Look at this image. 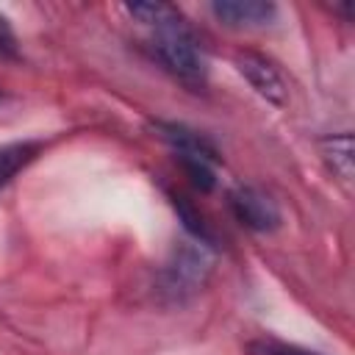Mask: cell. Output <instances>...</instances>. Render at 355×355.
Listing matches in <instances>:
<instances>
[{
	"label": "cell",
	"instance_id": "cell-1",
	"mask_svg": "<svg viewBox=\"0 0 355 355\" xmlns=\"http://www.w3.org/2000/svg\"><path fill=\"white\" fill-rule=\"evenodd\" d=\"M153 50L166 64V69L175 72L183 83L200 86L205 80V58L194 42V36L180 25V19L155 28Z\"/></svg>",
	"mask_w": 355,
	"mask_h": 355
},
{
	"label": "cell",
	"instance_id": "cell-2",
	"mask_svg": "<svg viewBox=\"0 0 355 355\" xmlns=\"http://www.w3.org/2000/svg\"><path fill=\"white\" fill-rule=\"evenodd\" d=\"M227 200H230V208H233L236 219L241 225H247L250 230L269 233L280 222V211H277L275 200L269 194H263L261 189H255V186H236Z\"/></svg>",
	"mask_w": 355,
	"mask_h": 355
},
{
	"label": "cell",
	"instance_id": "cell-3",
	"mask_svg": "<svg viewBox=\"0 0 355 355\" xmlns=\"http://www.w3.org/2000/svg\"><path fill=\"white\" fill-rule=\"evenodd\" d=\"M205 275H208L205 252L197 247H180L175 252V258L169 261V266L164 269V283H166V291L180 297V294L197 291L202 286Z\"/></svg>",
	"mask_w": 355,
	"mask_h": 355
},
{
	"label": "cell",
	"instance_id": "cell-4",
	"mask_svg": "<svg viewBox=\"0 0 355 355\" xmlns=\"http://www.w3.org/2000/svg\"><path fill=\"white\" fill-rule=\"evenodd\" d=\"M236 67L261 97H266L275 105L286 103V94H288L286 80H283V75L277 72V67L269 58H263L258 53H239L236 55Z\"/></svg>",
	"mask_w": 355,
	"mask_h": 355
},
{
	"label": "cell",
	"instance_id": "cell-5",
	"mask_svg": "<svg viewBox=\"0 0 355 355\" xmlns=\"http://www.w3.org/2000/svg\"><path fill=\"white\" fill-rule=\"evenodd\" d=\"M211 11L230 28H261L269 25L277 14V8L263 0H216L211 3Z\"/></svg>",
	"mask_w": 355,
	"mask_h": 355
},
{
	"label": "cell",
	"instance_id": "cell-6",
	"mask_svg": "<svg viewBox=\"0 0 355 355\" xmlns=\"http://www.w3.org/2000/svg\"><path fill=\"white\" fill-rule=\"evenodd\" d=\"M155 130L161 133V139H164L180 158H205V161H216V158H219L216 150H214V144H211L202 133H197V130H191V128H186V125L158 122Z\"/></svg>",
	"mask_w": 355,
	"mask_h": 355
},
{
	"label": "cell",
	"instance_id": "cell-7",
	"mask_svg": "<svg viewBox=\"0 0 355 355\" xmlns=\"http://www.w3.org/2000/svg\"><path fill=\"white\" fill-rule=\"evenodd\" d=\"M322 155L330 164V169L341 178L349 180L352 178V136L341 133V136H330L322 141Z\"/></svg>",
	"mask_w": 355,
	"mask_h": 355
},
{
	"label": "cell",
	"instance_id": "cell-8",
	"mask_svg": "<svg viewBox=\"0 0 355 355\" xmlns=\"http://www.w3.org/2000/svg\"><path fill=\"white\" fill-rule=\"evenodd\" d=\"M36 144L25 141V144H8V147H0V186H6L33 155H36Z\"/></svg>",
	"mask_w": 355,
	"mask_h": 355
},
{
	"label": "cell",
	"instance_id": "cell-9",
	"mask_svg": "<svg viewBox=\"0 0 355 355\" xmlns=\"http://www.w3.org/2000/svg\"><path fill=\"white\" fill-rule=\"evenodd\" d=\"M128 14L139 17V19L147 22V25H155V28L180 19V14H178L172 6H166V3H130V6H128Z\"/></svg>",
	"mask_w": 355,
	"mask_h": 355
},
{
	"label": "cell",
	"instance_id": "cell-10",
	"mask_svg": "<svg viewBox=\"0 0 355 355\" xmlns=\"http://www.w3.org/2000/svg\"><path fill=\"white\" fill-rule=\"evenodd\" d=\"M250 352H252V355H319V352L302 349V347H297V344L275 341V338H261V341H252V344H250Z\"/></svg>",
	"mask_w": 355,
	"mask_h": 355
},
{
	"label": "cell",
	"instance_id": "cell-11",
	"mask_svg": "<svg viewBox=\"0 0 355 355\" xmlns=\"http://www.w3.org/2000/svg\"><path fill=\"white\" fill-rule=\"evenodd\" d=\"M11 47H14V36H11L6 19L0 17V50H11Z\"/></svg>",
	"mask_w": 355,
	"mask_h": 355
}]
</instances>
